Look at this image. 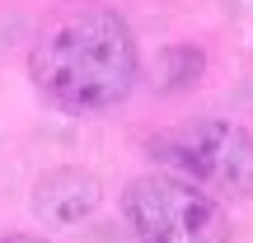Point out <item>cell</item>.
<instances>
[{
    "instance_id": "2",
    "label": "cell",
    "mask_w": 253,
    "mask_h": 243,
    "mask_svg": "<svg viewBox=\"0 0 253 243\" xmlns=\"http://www.w3.org/2000/svg\"><path fill=\"white\" fill-rule=\"evenodd\" d=\"M136 243H230V215L216 192L183 173H145L122 192Z\"/></svg>"
},
{
    "instance_id": "3",
    "label": "cell",
    "mask_w": 253,
    "mask_h": 243,
    "mask_svg": "<svg viewBox=\"0 0 253 243\" xmlns=\"http://www.w3.org/2000/svg\"><path fill=\"white\" fill-rule=\"evenodd\" d=\"M150 154L169 173L202 182L216 197H253V131L239 122L202 117L155 136Z\"/></svg>"
},
{
    "instance_id": "5",
    "label": "cell",
    "mask_w": 253,
    "mask_h": 243,
    "mask_svg": "<svg viewBox=\"0 0 253 243\" xmlns=\"http://www.w3.org/2000/svg\"><path fill=\"white\" fill-rule=\"evenodd\" d=\"M0 243H47V239H33V234H14V239H0Z\"/></svg>"
},
{
    "instance_id": "4",
    "label": "cell",
    "mask_w": 253,
    "mask_h": 243,
    "mask_svg": "<svg viewBox=\"0 0 253 243\" xmlns=\"http://www.w3.org/2000/svg\"><path fill=\"white\" fill-rule=\"evenodd\" d=\"M94 206H99V178L84 169H56L33 192V210L47 225H80Z\"/></svg>"
},
{
    "instance_id": "1",
    "label": "cell",
    "mask_w": 253,
    "mask_h": 243,
    "mask_svg": "<svg viewBox=\"0 0 253 243\" xmlns=\"http://www.w3.org/2000/svg\"><path fill=\"white\" fill-rule=\"evenodd\" d=\"M136 37L118 9L71 0L42 19L28 52V75L47 103L66 112H103L136 84Z\"/></svg>"
}]
</instances>
